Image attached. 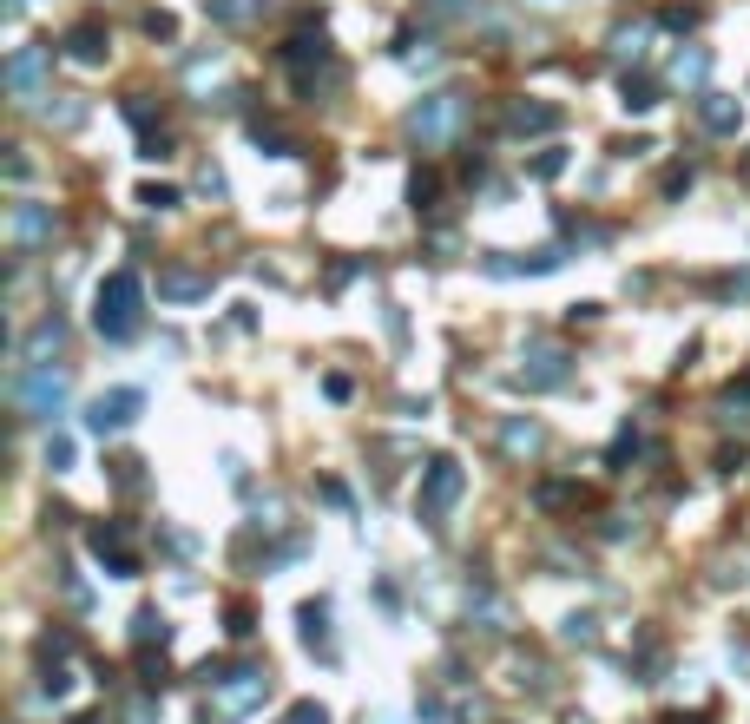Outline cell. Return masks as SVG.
Returning a JSON list of instances; mask_svg holds the SVG:
<instances>
[{
  "label": "cell",
  "instance_id": "cell-20",
  "mask_svg": "<svg viewBox=\"0 0 750 724\" xmlns=\"http://www.w3.org/2000/svg\"><path fill=\"white\" fill-rule=\"evenodd\" d=\"M250 139H257V145H264V152H297V139H290V132H283V126H264V119H257V126H250Z\"/></svg>",
  "mask_w": 750,
  "mask_h": 724
},
{
  "label": "cell",
  "instance_id": "cell-15",
  "mask_svg": "<svg viewBox=\"0 0 750 724\" xmlns=\"http://www.w3.org/2000/svg\"><path fill=\"white\" fill-rule=\"evenodd\" d=\"M158 297H172V303L211 297V277H204V270H165V277H158Z\"/></svg>",
  "mask_w": 750,
  "mask_h": 724
},
{
  "label": "cell",
  "instance_id": "cell-6",
  "mask_svg": "<svg viewBox=\"0 0 750 724\" xmlns=\"http://www.w3.org/2000/svg\"><path fill=\"white\" fill-rule=\"evenodd\" d=\"M461 501V461H448V455H435L428 461V474H422V520H435L441 527V514Z\"/></svg>",
  "mask_w": 750,
  "mask_h": 724
},
{
  "label": "cell",
  "instance_id": "cell-24",
  "mask_svg": "<svg viewBox=\"0 0 750 724\" xmlns=\"http://www.w3.org/2000/svg\"><path fill=\"white\" fill-rule=\"evenodd\" d=\"M691 185V165H672V172H665V185H658V191H665V198H678V191H685Z\"/></svg>",
  "mask_w": 750,
  "mask_h": 724
},
{
  "label": "cell",
  "instance_id": "cell-16",
  "mask_svg": "<svg viewBox=\"0 0 750 724\" xmlns=\"http://www.w3.org/2000/svg\"><path fill=\"white\" fill-rule=\"evenodd\" d=\"M645 47H652V27L645 20H632V27H612V60H645Z\"/></svg>",
  "mask_w": 750,
  "mask_h": 724
},
{
  "label": "cell",
  "instance_id": "cell-5",
  "mask_svg": "<svg viewBox=\"0 0 750 724\" xmlns=\"http://www.w3.org/2000/svg\"><path fill=\"white\" fill-rule=\"evenodd\" d=\"M14 395H20V409H27L33 422H53V415L66 409V376L60 369H27V376L14 382Z\"/></svg>",
  "mask_w": 750,
  "mask_h": 724
},
{
  "label": "cell",
  "instance_id": "cell-4",
  "mask_svg": "<svg viewBox=\"0 0 750 724\" xmlns=\"http://www.w3.org/2000/svg\"><path fill=\"white\" fill-rule=\"evenodd\" d=\"M47 66H53V47H20V53H7V66H0V79H7V93L14 99H53L47 93Z\"/></svg>",
  "mask_w": 750,
  "mask_h": 724
},
{
  "label": "cell",
  "instance_id": "cell-11",
  "mask_svg": "<svg viewBox=\"0 0 750 724\" xmlns=\"http://www.w3.org/2000/svg\"><path fill=\"white\" fill-rule=\"evenodd\" d=\"M60 47H66V60H79V66H106V27H99V20H73Z\"/></svg>",
  "mask_w": 750,
  "mask_h": 724
},
{
  "label": "cell",
  "instance_id": "cell-12",
  "mask_svg": "<svg viewBox=\"0 0 750 724\" xmlns=\"http://www.w3.org/2000/svg\"><path fill=\"white\" fill-rule=\"evenodd\" d=\"M7 231H14V244H20V251H33V244H47V237H53V205H14Z\"/></svg>",
  "mask_w": 750,
  "mask_h": 724
},
{
  "label": "cell",
  "instance_id": "cell-18",
  "mask_svg": "<svg viewBox=\"0 0 750 724\" xmlns=\"http://www.w3.org/2000/svg\"><path fill=\"white\" fill-rule=\"evenodd\" d=\"M619 106H625V112H652V106H658V86H652V79H632V73H625V79H619Z\"/></svg>",
  "mask_w": 750,
  "mask_h": 724
},
{
  "label": "cell",
  "instance_id": "cell-17",
  "mask_svg": "<svg viewBox=\"0 0 750 724\" xmlns=\"http://www.w3.org/2000/svg\"><path fill=\"white\" fill-rule=\"evenodd\" d=\"M60 343H66V323H60V316H47V323H40V330L27 336V369H47L40 356H53Z\"/></svg>",
  "mask_w": 750,
  "mask_h": 724
},
{
  "label": "cell",
  "instance_id": "cell-7",
  "mask_svg": "<svg viewBox=\"0 0 750 724\" xmlns=\"http://www.w3.org/2000/svg\"><path fill=\"white\" fill-rule=\"evenodd\" d=\"M139 409H145L139 389H112V395H99L93 409H86V428H93V435H119V428L132 422Z\"/></svg>",
  "mask_w": 750,
  "mask_h": 724
},
{
  "label": "cell",
  "instance_id": "cell-3",
  "mask_svg": "<svg viewBox=\"0 0 750 724\" xmlns=\"http://www.w3.org/2000/svg\"><path fill=\"white\" fill-rule=\"evenodd\" d=\"M461 126H468V93H428V99H415V106H408V119H402V132L422 145V152L448 145Z\"/></svg>",
  "mask_w": 750,
  "mask_h": 724
},
{
  "label": "cell",
  "instance_id": "cell-8",
  "mask_svg": "<svg viewBox=\"0 0 750 724\" xmlns=\"http://www.w3.org/2000/svg\"><path fill=\"white\" fill-rule=\"evenodd\" d=\"M698 119H704L711 139H731V132L744 126V99H737V93H711V86H704V93H698Z\"/></svg>",
  "mask_w": 750,
  "mask_h": 724
},
{
  "label": "cell",
  "instance_id": "cell-19",
  "mask_svg": "<svg viewBox=\"0 0 750 724\" xmlns=\"http://www.w3.org/2000/svg\"><path fill=\"white\" fill-rule=\"evenodd\" d=\"M500 448H507V455H533V448H540V422H507L500 428Z\"/></svg>",
  "mask_w": 750,
  "mask_h": 724
},
{
  "label": "cell",
  "instance_id": "cell-25",
  "mask_svg": "<svg viewBox=\"0 0 750 724\" xmlns=\"http://www.w3.org/2000/svg\"><path fill=\"white\" fill-rule=\"evenodd\" d=\"M435 14H468V0H428Z\"/></svg>",
  "mask_w": 750,
  "mask_h": 724
},
{
  "label": "cell",
  "instance_id": "cell-23",
  "mask_svg": "<svg viewBox=\"0 0 750 724\" xmlns=\"http://www.w3.org/2000/svg\"><path fill=\"white\" fill-rule=\"evenodd\" d=\"M566 172V152L553 145V152H540V165H533V178H560Z\"/></svg>",
  "mask_w": 750,
  "mask_h": 724
},
{
  "label": "cell",
  "instance_id": "cell-1",
  "mask_svg": "<svg viewBox=\"0 0 750 724\" xmlns=\"http://www.w3.org/2000/svg\"><path fill=\"white\" fill-rule=\"evenodd\" d=\"M277 60L297 73L303 93H336V86H343V66H336V47H329L323 27H297V33L277 47Z\"/></svg>",
  "mask_w": 750,
  "mask_h": 724
},
{
  "label": "cell",
  "instance_id": "cell-22",
  "mask_svg": "<svg viewBox=\"0 0 750 724\" xmlns=\"http://www.w3.org/2000/svg\"><path fill=\"white\" fill-rule=\"evenodd\" d=\"M139 205H152V211H172V205H178V191H172V185H145V191H139Z\"/></svg>",
  "mask_w": 750,
  "mask_h": 724
},
{
  "label": "cell",
  "instance_id": "cell-10",
  "mask_svg": "<svg viewBox=\"0 0 750 724\" xmlns=\"http://www.w3.org/2000/svg\"><path fill=\"white\" fill-rule=\"evenodd\" d=\"M507 132H520V139L560 132V106H547V99H514V106H507Z\"/></svg>",
  "mask_w": 750,
  "mask_h": 724
},
{
  "label": "cell",
  "instance_id": "cell-2",
  "mask_svg": "<svg viewBox=\"0 0 750 724\" xmlns=\"http://www.w3.org/2000/svg\"><path fill=\"white\" fill-rule=\"evenodd\" d=\"M139 310H145V284H139V270H112L106 284H99V297H93V323H99V336L125 343V336L139 330Z\"/></svg>",
  "mask_w": 750,
  "mask_h": 724
},
{
  "label": "cell",
  "instance_id": "cell-9",
  "mask_svg": "<svg viewBox=\"0 0 750 724\" xmlns=\"http://www.w3.org/2000/svg\"><path fill=\"white\" fill-rule=\"evenodd\" d=\"M520 382H527V389H560L566 382V349L560 343H533L527 362H520Z\"/></svg>",
  "mask_w": 750,
  "mask_h": 724
},
{
  "label": "cell",
  "instance_id": "cell-13",
  "mask_svg": "<svg viewBox=\"0 0 750 724\" xmlns=\"http://www.w3.org/2000/svg\"><path fill=\"white\" fill-rule=\"evenodd\" d=\"M264 7H270V0H204V20H211V27L244 33V27H257V20H264Z\"/></svg>",
  "mask_w": 750,
  "mask_h": 724
},
{
  "label": "cell",
  "instance_id": "cell-14",
  "mask_svg": "<svg viewBox=\"0 0 750 724\" xmlns=\"http://www.w3.org/2000/svg\"><path fill=\"white\" fill-rule=\"evenodd\" d=\"M704 73H711V53L704 47H678L672 66H665V79H672L678 93H704Z\"/></svg>",
  "mask_w": 750,
  "mask_h": 724
},
{
  "label": "cell",
  "instance_id": "cell-21",
  "mask_svg": "<svg viewBox=\"0 0 750 724\" xmlns=\"http://www.w3.org/2000/svg\"><path fill=\"white\" fill-rule=\"evenodd\" d=\"M435 191H441V178H435V172H415V185H408L415 211H435Z\"/></svg>",
  "mask_w": 750,
  "mask_h": 724
}]
</instances>
